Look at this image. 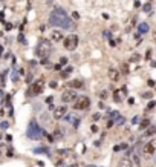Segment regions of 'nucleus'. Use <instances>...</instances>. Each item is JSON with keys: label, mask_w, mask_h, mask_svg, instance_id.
Masks as SVG:
<instances>
[{"label": "nucleus", "mask_w": 156, "mask_h": 167, "mask_svg": "<svg viewBox=\"0 0 156 167\" xmlns=\"http://www.w3.org/2000/svg\"><path fill=\"white\" fill-rule=\"evenodd\" d=\"M138 121H139V117H133V118H132V123H133V124H136Z\"/></svg>", "instance_id": "2f4dec72"}, {"label": "nucleus", "mask_w": 156, "mask_h": 167, "mask_svg": "<svg viewBox=\"0 0 156 167\" xmlns=\"http://www.w3.org/2000/svg\"><path fill=\"white\" fill-rule=\"evenodd\" d=\"M139 127H141V129H148V127H150V120H147V118L142 120V123L139 124Z\"/></svg>", "instance_id": "a211bd4d"}, {"label": "nucleus", "mask_w": 156, "mask_h": 167, "mask_svg": "<svg viewBox=\"0 0 156 167\" xmlns=\"http://www.w3.org/2000/svg\"><path fill=\"white\" fill-rule=\"evenodd\" d=\"M124 123H125V118H124V117H121V118L118 120V124H124Z\"/></svg>", "instance_id": "7c9ffc66"}, {"label": "nucleus", "mask_w": 156, "mask_h": 167, "mask_svg": "<svg viewBox=\"0 0 156 167\" xmlns=\"http://www.w3.org/2000/svg\"><path fill=\"white\" fill-rule=\"evenodd\" d=\"M67 167H77V165H75V164H74V165H67Z\"/></svg>", "instance_id": "37998d69"}, {"label": "nucleus", "mask_w": 156, "mask_h": 167, "mask_svg": "<svg viewBox=\"0 0 156 167\" xmlns=\"http://www.w3.org/2000/svg\"><path fill=\"white\" fill-rule=\"evenodd\" d=\"M124 149H127V144L125 143H122V144H118L116 147H115V150L118 152V150H124Z\"/></svg>", "instance_id": "4be33fe9"}, {"label": "nucleus", "mask_w": 156, "mask_h": 167, "mask_svg": "<svg viewBox=\"0 0 156 167\" xmlns=\"http://www.w3.org/2000/svg\"><path fill=\"white\" fill-rule=\"evenodd\" d=\"M51 39H52L54 42H61V40H63V35H61L60 31H52V32H51Z\"/></svg>", "instance_id": "9b49d317"}, {"label": "nucleus", "mask_w": 156, "mask_h": 167, "mask_svg": "<svg viewBox=\"0 0 156 167\" xmlns=\"http://www.w3.org/2000/svg\"><path fill=\"white\" fill-rule=\"evenodd\" d=\"M154 66H156V63H154Z\"/></svg>", "instance_id": "a18cd8bd"}, {"label": "nucleus", "mask_w": 156, "mask_h": 167, "mask_svg": "<svg viewBox=\"0 0 156 167\" xmlns=\"http://www.w3.org/2000/svg\"><path fill=\"white\" fill-rule=\"evenodd\" d=\"M119 167H132V161L129 158H122L119 162Z\"/></svg>", "instance_id": "4468645a"}, {"label": "nucleus", "mask_w": 156, "mask_h": 167, "mask_svg": "<svg viewBox=\"0 0 156 167\" xmlns=\"http://www.w3.org/2000/svg\"><path fill=\"white\" fill-rule=\"evenodd\" d=\"M101 98H103V100L107 98V92H101Z\"/></svg>", "instance_id": "c9c22d12"}, {"label": "nucleus", "mask_w": 156, "mask_h": 167, "mask_svg": "<svg viewBox=\"0 0 156 167\" xmlns=\"http://www.w3.org/2000/svg\"><path fill=\"white\" fill-rule=\"evenodd\" d=\"M145 135H147V136H153V135H156V126H150V127L145 130Z\"/></svg>", "instance_id": "2eb2a0df"}, {"label": "nucleus", "mask_w": 156, "mask_h": 167, "mask_svg": "<svg viewBox=\"0 0 156 167\" xmlns=\"http://www.w3.org/2000/svg\"><path fill=\"white\" fill-rule=\"evenodd\" d=\"M11 28H13V26H11V25H9V23H6V25H5V29H8V31H9V29H11Z\"/></svg>", "instance_id": "4c0bfd02"}, {"label": "nucleus", "mask_w": 156, "mask_h": 167, "mask_svg": "<svg viewBox=\"0 0 156 167\" xmlns=\"http://www.w3.org/2000/svg\"><path fill=\"white\" fill-rule=\"evenodd\" d=\"M49 149L48 147H38V149H34V153H48Z\"/></svg>", "instance_id": "aec40b11"}, {"label": "nucleus", "mask_w": 156, "mask_h": 167, "mask_svg": "<svg viewBox=\"0 0 156 167\" xmlns=\"http://www.w3.org/2000/svg\"><path fill=\"white\" fill-rule=\"evenodd\" d=\"M51 52H52V45L49 43V40H40V43L35 49V54L40 58H48Z\"/></svg>", "instance_id": "7ed1b4c3"}, {"label": "nucleus", "mask_w": 156, "mask_h": 167, "mask_svg": "<svg viewBox=\"0 0 156 167\" xmlns=\"http://www.w3.org/2000/svg\"><path fill=\"white\" fill-rule=\"evenodd\" d=\"M142 9H144V13H150V9H151V5H150V3H145V5L142 6Z\"/></svg>", "instance_id": "5701e85b"}, {"label": "nucleus", "mask_w": 156, "mask_h": 167, "mask_svg": "<svg viewBox=\"0 0 156 167\" xmlns=\"http://www.w3.org/2000/svg\"><path fill=\"white\" fill-rule=\"evenodd\" d=\"M119 75H121V72H119L118 69H115V68H110V69H109V78H110L112 81H118V80H119Z\"/></svg>", "instance_id": "9d476101"}, {"label": "nucleus", "mask_w": 156, "mask_h": 167, "mask_svg": "<svg viewBox=\"0 0 156 167\" xmlns=\"http://www.w3.org/2000/svg\"><path fill=\"white\" fill-rule=\"evenodd\" d=\"M51 87H52V89H55V87H57V83H55V81H52V83H51Z\"/></svg>", "instance_id": "58836bf2"}, {"label": "nucleus", "mask_w": 156, "mask_h": 167, "mask_svg": "<svg viewBox=\"0 0 156 167\" xmlns=\"http://www.w3.org/2000/svg\"><path fill=\"white\" fill-rule=\"evenodd\" d=\"M154 37H156V32H154Z\"/></svg>", "instance_id": "c03bdc74"}, {"label": "nucleus", "mask_w": 156, "mask_h": 167, "mask_svg": "<svg viewBox=\"0 0 156 167\" xmlns=\"http://www.w3.org/2000/svg\"><path fill=\"white\" fill-rule=\"evenodd\" d=\"M60 65H61V66H64V65H67V58H66V57H63V58L60 60Z\"/></svg>", "instance_id": "bb28decb"}, {"label": "nucleus", "mask_w": 156, "mask_h": 167, "mask_svg": "<svg viewBox=\"0 0 156 167\" xmlns=\"http://www.w3.org/2000/svg\"><path fill=\"white\" fill-rule=\"evenodd\" d=\"M69 86H71L72 89H81V87H83V81H81V80H74V81L69 83Z\"/></svg>", "instance_id": "f8f14e48"}, {"label": "nucleus", "mask_w": 156, "mask_h": 167, "mask_svg": "<svg viewBox=\"0 0 156 167\" xmlns=\"http://www.w3.org/2000/svg\"><path fill=\"white\" fill-rule=\"evenodd\" d=\"M132 161H133L135 164H139V162H141V159H139V155H138V152H133V153H132Z\"/></svg>", "instance_id": "6ab92c4d"}, {"label": "nucleus", "mask_w": 156, "mask_h": 167, "mask_svg": "<svg viewBox=\"0 0 156 167\" xmlns=\"http://www.w3.org/2000/svg\"><path fill=\"white\" fill-rule=\"evenodd\" d=\"M43 89H45V86H43V81H42V80H38V81H34V83H32V87H31L29 94L38 95V94H42V92H43Z\"/></svg>", "instance_id": "6e6552de"}, {"label": "nucleus", "mask_w": 156, "mask_h": 167, "mask_svg": "<svg viewBox=\"0 0 156 167\" xmlns=\"http://www.w3.org/2000/svg\"><path fill=\"white\" fill-rule=\"evenodd\" d=\"M63 45L67 51H74L77 46H78V35L72 34V35H67L64 40H63Z\"/></svg>", "instance_id": "39448f33"}, {"label": "nucleus", "mask_w": 156, "mask_h": 167, "mask_svg": "<svg viewBox=\"0 0 156 167\" xmlns=\"http://www.w3.org/2000/svg\"><path fill=\"white\" fill-rule=\"evenodd\" d=\"M113 124H115V120H110V118H109V121H107V127H112Z\"/></svg>", "instance_id": "c85d7f7f"}, {"label": "nucleus", "mask_w": 156, "mask_h": 167, "mask_svg": "<svg viewBox=\"0 0 156 167\" xmlns=\"http://www.w3.org/2000/svg\"><path fill=\"white\" fill-rule=\"evenodd\" d=\"M72 123H74V127H78V124H80V120H78V118H72Z\"/></svg>", "instance_id": "a878e982"}, {"label": "nucleus", "mask_w": 156, "mask_h": 167, "mask_svg": "<svg viewBox=\"0 0 156 167\" xmlns=\"http://www.w3.org/2000/svg\"><path fill=\"white\" fill-rule=\"evenodd\" d=\"M113 97H115V101H121V91H115L113 92Z\"/></svg>", "instance_id": "412c9836"}, {"label": "nucleus", "mask_w": 156, "mask_h": 167, "mask_svg": "<svg viewBox=\"0 0 156 167\" xmlns=\"http://www.w3.org/2000/svg\"><path fill=\"white\" fill-rule=\"evenodd\" d=\"M100 118H101V115H100V113H93V117H92V120H93V121H98Z\"/></svg>", "instance_id": "cd10ccee"}, {"label": "nucleus", "mask_w": 156, "mask_h": 167, "mask_svg": "<svg viewBox=\"0 0 156 167\" xmlns=\"http://www.w3.org/2000/svg\"><path fill=\"white\" fill-rule=\"evenodd\" d=\"M71 72H72V68H71V66H69V68H66V69H64V71H63V77H67V75H69V74H71Z\"/></svg>", "instance_id": "b1692460"}, {"label": "nucleus", "mask_w": 156, "mask_h": 167, "mask_svg": "<svg viewBox=\"0 0 156 167\" xmlns=\"http://www.w3.org/2000/svg\"><path fill=\"white\" fill-rule=\"evenodd\" d=\"M139 58H141V55H139V54H133L130 60H132V61H139Z\"/></svg>", "instance_id": "393cba45"}, {"label": "nucleus", "mask_w": 156, "mask_h": 167, "mask_svg": "<svg viewBox=\"0 0 156 167\" xmlns=\"http://www.w3.org/2000/svg\"><path fill=\"white\" fill-rule=\"evenodd\" d=\"M6 141H13V136L11 135H6Z\"/></svg>", "instance_id": "79ce46f5"}, {"label": "nucleus", "mask_w": 156, "mask_h": 167, "mask_svg": "<svg viewBox=\"0 0 156 167\" xmlns=\"http://www.w3.org/2000/svg\"><path fill=\"white\" fill-rule=\"evenodd\" d=\"M26 135H28V138H31V139H40V138L45 136V132H43L42 127L37 124V121H31L29 126H28Z\"/></svg>", "instance_id": "f03ea898"}, {"label": "nucleus", "mask_w": 156, "mask_h": 167, "mask_svg": "<svg viewBox=\"0 0 156 167\" xmlns=\"http://www.w3.org/2000/svg\"><path fill=\"white\" fill-rule=\"evenodd\" d=\"M52 100H54L52 97H48V98H46V103H52Z\"/></svg>", "instance_id": "ea45409f"}, {"label": "nucleus", "mask_w": 156, "mask_h": 167, "mask_svg": "<svg viewBox=\"0 0 156 167\" xmlns=\"http://www.w3.org/2000/svg\"><path fill=\"white\" fill-rule=\"evenodd\" d=\"M90 106V98L86 95H78V98L74 101V109L77 110H86Z\"/></svg>", "instance_id": "20e7f679"}, {"label": "nucleus", "mask_w": 156, "mask_h": 167, "mask_svg": "<svg viewBox=\"0 0 156 167\" xmlns=\"http://www.w3.org/2000/svg\"><path fill=\"white\" fill-rule=\"evenodd\" d=\"M148 31V25L147 23H139L138 25V32L139 34H144V32H147Z\"/></svg>", "instance_id": "ddd939ff"}, {"label": "nucleus", "mask_w": 156, "mask_h": 167, "mask_svg": "<svg viewBox=\"0 0 156 167\" xmlns=\"http://www.w3.org/2000/svg\"><path fill=\"white\" fill-rule=\"evenodd\" d=\"M49 25L51 26H60L63 29H71L72 28V22L69 19V16L66 14V11L63 8H55L51 16H49Z\"/></svg>", "instance_id": "f257e3e1"}, {"label": "nucleus", "mask_w": 156, "mask_h": 167, "mask_svg": "<svg viewBox=\"0 0 156 167\" xmlns=\"http://www.w3.org/2000/svg\"><path fill=\"white\" fill-rule=\"evenodd\" d=\"M26 81H28V83H31V81H32V74H29V75L26 77Z\"/></svg>", "instance_id": "473e14b6"}, {"label": "nucleus", "mask_w": 156, "mask_h": 167, "mask_svg": "<svg viewBox=\"0 0 156 167\" xmlns=\"http://www.w3.org/2000/svg\"><path fill=\"white\" fill-rule=\"evenodd\" d=\"M8 156H14V150H13V149L8 150Z\"/></svg>", "instance_id": "f704fd0d"}, {"label": "nucleus", "mask_w": 156, "mask_h": 167, "mask_svg": "<svg viewBox=\"0 0 156 167\" xmlns=\"http://www.w3.org/2000/svg\"><path fill=\"white\" fill-rule=\"evenodd\" d=\"M154 106H156V103H154V101H150V103H148V109H153Z\"/></svg>", "instance_id": "c756f323"}, {"label": "nucleus", "mask_w": 156, "mask_h": 167, "mask_svg": "<svg viewBox=\"0 0 156 167\" xmlns=\"http://www.w3.org/2000/svg\"><path fill=\"white\" fill-rule=\"evenodd\" d=\"M154 152H156V139H151V141H148L144 146V155L145 156H151Z\"/></svg>", "instance_id": "0eeeda50"}, {"label": "nucleus", "mask_w": 156, "mask_h": 167, "mask_svg": "<svg viewBox=\"0 0 156 167\" xmlns=\"http://www.w3.org/2000/svg\"><path fill=\"white\" fill-rule=\"evenodd\" d=\"M2 129H3V130H5V129H8V123H6V121H3V123H2Z\"/></svg>", "instance_id": "72a5a7b5"}, {"label": "nucleus", "mask_w": 156, "mask_h": 167, "mask_svg": "<svg viewBox=\"0 0 156 167\" xmlns=\"http://www.w3.org/2000/svg\"><path fill=\"white\" fill-rule=\"evenodd\" d=\"M121 72H122L124 75H127V74L130 72V69H129V65H127V63H122V65H121Z\"/></svg>", "instance_id": "f3484780"}, {"label": "nucleus", "mask_w": 156, "mask_h": 167, "mask_svg": "<svg viewBox=\"0 0 156 167\" xmlns=\"http://www.w3.org/2000/svg\"><path fill=\"white\" fill-rule=\"evenodd\" d=\"M109 118H110V120H115V121H118V120L121 118V115H119V112L113 110V112H110V113H109Z\"/></svg>", "instance_id": "dca6fc26"}, {"label": "nucleus", "mask_w": 156, "mask_h": 167, "mask_svg": "<svg viewBox=\"0 0 156 167\" xmlns=\"http://www.w3.org/2000/svg\"><path fill=\"white\" fill-rule=\"evenodd\" d=\"M66 112H67V109H66L64 106H61V107H55V109H54V117H55L57 120H60V118H63V117L66 115Z\"/></svg>", "instance_id": "1a4fd4ad"}, {"label": "nucleus", "mask_w": 156, "mask_h": 167, "mask_svg": "<svg viewBox=\"0 0 156 167\" xmlns=\"http://www.w3.org/2000/svg\"><path fill=\"white\" fill-rule=\"evenodd\" d=\"M148 86H154V81L153 80H148Z\"/></svg>", "instance_id": "a19ab883"}, {"label": "nucleus", "mask_w": 156, "mask_h": 167, "mask_svg": "<svg viewBox=\"0 0 156 167\" xmlns=\"http://www.w3.org/2000/svg\"><path fill=\"white\" fill-rule=\"evenodd\" d=\"M96 130H98V126L93 124V126H92V132H96Z\"/></svg>", "instance_id": "e433bc0d"}, {"label": "nucleus", "mask_w": 156, "mask_h": 167, "mask_svg": "<svg viewBox=\"0 0 156 167\" xmlns=\"http://www.w3.org/2000/svg\"><path fill=\"white\" fill-rule=\"evenodd\" d=\"M78 98V95H77V92H75V89H66L63 94H61V101L63 103H74L75 100Z\"/></svg>", "instance_id": "423d86ee"}]
</instances>
